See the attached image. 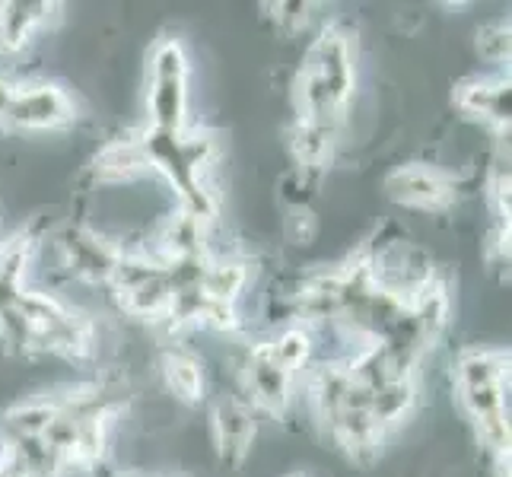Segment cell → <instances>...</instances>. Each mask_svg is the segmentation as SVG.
Instances as JSON below:
<instances>
[{"instance_id":"6da1fadb","label":"cell","mask_w":512,"mask_h":477,"mask_svg":"<svg viewBox=\"0 0 512 477\" xmlns=\"http://www.w3.org/2000/svg\"><path fill=\"white\" fill-rule=\"evenodd\" d=\"M353 90H357V48L341 23H328L315 32L303 64L293 77V109L303 125L338 131L347 121Z\"/></svg>"},{"instance_id":"7a4b0ae2","label":"cell","mask_w":512,"mask_h":477,"mask_svg":"<svg viewBox=\"0 0 512 477\" xmlns=\"http://www.w3.org/2000/svg\"><path fill=\"white\" fill-rule=\"evenodd\" d=\"M452 385L478 443L509 477V350L465 347L452 363Z\"/></svg>"},{"instance_id":"3957f363","label":"cell","mask_w":512,"mask_h":477,"mask_svg":"<svg viewBox=\"0 0 512 477\" xmlns=\"http://www.w3.org/2000/svg\"><path fill=\"white\" fill-rule=\"evenodd\" d=\"M0 338L20 353L86 360L96 350V325L58 296L23 290L0 312Z\"/></svg>"},{"instance_id":"277c9868","label":"cell","mask_w":512,"mask_h":477,"mask_svg":"<svg viewBox=\"0 0 512 477\" xmlns=\"http://www.w3.org/2000/svg\"><path fill=\"white\" fill-rule=\"evenodd\" d=\"M137 140L147 172L163 175L185 214L204 220L207 226L214 223L220 214V204L214 188H210V169H214L220 156L217 137L210 131L188 128L179 134L140 131Z\"/></svg>"},{"instance_id":"5b68a950","label":"cell","mask_w":512,"mask_h":477,"mask_svg":"<svg viewBox=\"0 0 512 477\" xmlns=\"http://www.w3.org/2000/svg\"><path fill=\"white\" fill-rule=\"evenodd\" d=\"M191 61L179 35H160L147 58V131H188Z\"/></svg>"},{"instance_id":"8992f818","label":"cell","mask_w":512,"mask_h":477,"mask_svg":"<svg viewBox=\"0 0 512 477\" xmlns=\"http://www.w3.org/2000/svg\"><path fill=\"white\" fill-rule=\"evenodd\" d=\"M109 290L128 318H140V322H153V325L169 322V309L175 299L172 277L166 271V264L153 261L144 249L140 252L125 249L109 280Z\"/></svg>"},{"instance_id":"52a82bcc","label":"cell","mask_w":512,"mask_h":477,"mask_svg":"<svg viewBox=\"0 0 512 477\" xmlns=\"http://www.w3.org/2000/svg\"><path fill=\"white\" fill-rule=\"evenodd\" d=\"M70 125H77V102L58 83H20L0 118V128L20 134L67 131Z\"/></svg>"},{"instance_id":"ba28073f","label":"cell","mask_w":512,"mask_h":477,"mask_svg":"<svg viewBox=\"0 0 512 477\" xmlns=\"http://www.w3.org/2000/svg\"><path fill=\"white\" fill-rule=\"evenodd\" d=\"M293 388H296V379L287 373V369H280L274 363L268 341L249 347V353H245V360H242V369H239V392L255 408V414H268L274 420H284L293 404Z\"/></svg>"},{"instance_id":"9c48e42d","label":"cell","mask_w":512,"mask_h":477,"mask_svg":"<svg viewBox=\"0 0 512 477\" xmlns=\"http://www.w3.org/2000/svg\"><path fill=\"white\" fill-rule=\"evenodd\" d=\"M385 194L398 207L423 210V214H443L458 198V182L439 166L408 163L385 175Z\"/></svg>"},{"instance_id":"30bf717a","label":"cell","mask_w":512,"mask_h":477,"mask_svg":"<svg viewBox=\"0 0 512 477\" xmlns=\"http://www.w3.org/2000/svg\"><path fill=\"white\" fill-rule=\"evenodd\" d=\"M58 255L61 264L83 284L109 287V280L118 268L125 245L112 242L109 236H99L96 229L86 226H67L58 236Z\"/></svg>"},{"instance_id":"8fae6325","label":"cell","mask_w":512,"mask_h":477,"mask_svg":"<svg viewBox=\"0 0 512 477\" xmlns=\"http://www.w3.org/2000/svg\"><path fill=\"white\" fill-rule=\"evenodd\" d=\"M210 433H214L220 462L233 468L245 462V455H249L255 433H258V414L252 404L242 398V392L217 398L214 411H210Z\"/></svg>"},{"instance_id":"7c38bea8","label":"cell","mask_w":512,"mask_h":477,"mask_svg":"<svg viewBox=\"0 0 512 477\" xmlns=\"http://www.w3.org/2000/svg\"><path fill=\"white\" fill-rule=\"evenodd\" d=\"M207 223L185 214L182 207H175L172 214H166L156 229L150 233L147 255L160 264H182V261H198L210 255L207 245Z\"/></svg>"},{"instance_id":"4fadbf2b","label":"cell","mask_w":512,"mask_h":477,"mask_svg":"<svg viewBox=\"0 0 512 477\" xmlns=\"http://www.w3.org/2000/svg\"><path fill=\"white\" fill-rule=\"evenodd\" d=\"M455 105L478 125L506 134L509 131V112H512V90H509V74L497 70V74L471 77L455 86Z\"/></svg>"},{"instance_id":"5bb4252c","label":"cell","mask_w":512,"mask_h":477,"mask_svg":"<svg viewBox=\"0 0 512 477\" xmlns=\"http://www.w3.org/2000/svg\"><path fill=\"white\" fill-rule=\"evenodd\" d=\"M160 373H163V382L175 401L188 404V408L204 404L207 376H204V363L198 360V353H191L182 344H169L160 353Z\"/></svg>"},{"instance_id":"9a60e30c","label":"cell","mask_w":512,"mask_h":477,"mask_svg":"<svg viewBox=\"0 0 512 477\" xmlns=\"http://www.w3.org/2000/svg\"><path fill=\"white\" fill-rule=\"evenodd\" d=\"M58 4H29V0H16V4H0V51H23L35 32H42L58 16Z\"/></svg>"},{"instance_id":"2e32d148","label":"cell","mask_w":512,"mask_h":477,"mask_svg":"<svg viewBox=\"0 0 512 477\" xmlns=\"http://www.w3.org/2000/svg\"><path fill=\"white\" fill-rule=\"evenodd\" d=\"M249 274H252L249 261L210 255L204 264V274H201V293L210 299V303L236 309L239 296L245 293V287H249Z\"/></svg>"},{"instance_id":"e0dca14e","label":"cell","mask_w":512,"mask_h":477,"mask_svg":"<svg viewBox=\"0 0 512 477\" xmlns=\"http://www.w3.org/2000/svg\"><path fill=\"white\" fill-rule=\"evenodd\" d=\"M334 147H338V131L293 121V128H290V153H293L296 166L303 169V172L325 169L331 153H334Z\"/></svg>"},{"instance_id":"ac0fdd59","label":"cell","mask_w":512,"mask_h":477,"mask_svg":"<svg viewBox=\"0 0 512 477\" xmlns=\"http://www.w3.org/2000/svg\"><path fill=\"white\" fill-rule=\"evenodd\" d=\"M32 249H35V242L23 233L0 245V312H4L13 299L26 290L23 277H26V268L32 261Z\"/></svg>"},{"instance_id":"d6986e66","label":"cell","mask_w":512,"mask_h":477,"mask_svg":"<svg viewBox=\"0 0 512 477\" xmlns=\"http://www.w3.org/2000/svg\"><path fill=\"white\" fill-rule=\"evenodd\" d=\"M312 331L306 325H293L280 331L277 338L268 341L271 357L280 369H287L293 379H303V373L312 366Z\"/></svg>"},{"instance_id":"ffe728a7","label":"cell","mask_w":512,"mask_h":477,"mask_svg":"<svg viewBox=\"0 0 512 477\" xmlns=\"http://www.w3.org/2000/svg\"><path fill=\"white\" fill-rule=\"evenodd\" d=\"M509 51H512V39H509V16H500V20L487 23L478 32V55L490 64H509Z\"/></svg>"},{"instance_id":"44dd1931","label":"cell","mask_w":512,"mask_h":477,"mask_svg":"<svg viewBox=\"0 0 512 477\" xmlns=\"http://www.w3.org/2000/svg\"><path fill=\"white\" fill-rule=\"evenodd\" d=\"M274 10V20L280 23V26H287L290 32H299V29H306V23H309V10H315L312 4H277V7H271Z\"/></svg>"},{"instance_id":"7402d4cb","label":"cell","mask_w":512,"mask_h":477,"mask_svg":"<svg viewBox=\"0 0 512 477\" xmlns=\"http://www.w3.org/2000/svg\"><path fill=\"white\" fill-rule=\"evenodd\" d=\"M16 80H10V77H0V118H4V112H7V105H10V99H13V93H16Z\"/></svg>"},{"instance_id":"603a6c76","label":"cell","mask_w":512,"mask_h":477,"mask_svg":"<svg viewBox=\"0 0 512 477\" xmlns=\"http://www.w3.org/2000/svg\"><path fill=\"white\" fill-rule=\"evenodd\" d=\"M121 477H153V474H121Z\"/></svg>"},{"instance_id":"cb8c5ba5","label":"cell","mask_w":512,"mask_h":477,"mask_svg":"<svg viewBox=\"0 0 512 477\" xmlns=\"http://www.w3.org/2000/svg\"><path fill=\"white\" fill-rule=\"evenodd\" d=\"M293 477H299V474H293Z\"/></svg>"}]
</instances>
